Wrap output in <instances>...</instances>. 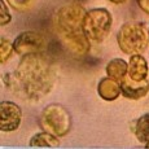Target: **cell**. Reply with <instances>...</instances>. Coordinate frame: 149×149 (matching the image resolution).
I'll return each instance as SVG.
<instances>
[{"mask_svg": "<svg viewBox=\"0 0 149 149\" xmlns=\"http://www.w3.org/2000/svg\"><path fill=\"white\" fill-rule=\"evenodd\" d=\"M4 84L18 99L38 102L53 90L57 70L53 62L42 53L22 56L17 69L3 77Z\"/></svg>", "mask_w": 149, "mask_h": 149, "instance_id": "cell-1", "label": "cell"}, {"mask_svg": "<svg viewBox=\"0 0 149 149\" xmlns=\"http://www.w3.org/2000/svg\"><path fill=\"white\" fill-rule=\"evenodd\" d=\"M86 10L82 5L70 3L54 14V27L62 44L74 54H86L90 51V39L83 29Z\"/></svg>", "mask_w": 149, "mask_h": 149, "instance_id": "cell-2", "label": "cell"}, {"mask_svg": "<svg viewBox=\"0 0 149 149\" xmlns=\"http://www.w3.org/2000/svg\"><path fill=\"white\" fill-rule=\"evenodd\" d=\"M117 42L123 53H141L145 51L149 43L148 30L143 22H126L117 34Z\"/></svg>", "mask_w": 149, "mask_h": 149, "instance_id": "cell-3", "label": "cell"}, {"mask_svg": "<svg viewBox=\"0 0 149 149\" xmlns=\"http://www.w3.org/2000/svg\"><path fill=\"white\" fill-rule=\"evenodd\" d=\"M39 125L43 131H47L57 137H62L66 136L71 128V116L62 105L49 104L42 110Z\"/></svg>", "mask_w": 149, "mask_h": 149, "instance_id": "cell-4", "label": "cell"}, {"mask_svg": "<svg viewBox=\"0 0 149 149\" xmlns=\"http://www.w3.org/2000/svg\"><path fill=\"white\" fill-rule=\"evenodd\" d=\"M111 26L113 17L105 8H95L86 12L83 29L90 42L102 43L110 34Z\"/></svg>", "mask_w": 149, "mask_h": 149, "instance_id": "cell-5", "label": "cell"}, {"mask_svg": "<svg viewBox=\"0 0 149 149\" xmlns=\"http://www.w3.org/2000/svg\"><path fill=\"white\" fill-rule=\"evenodd\" d=\"M14 52L26 56L33 53H42L45 48V38L35 31H24L13 42Z\"/></svg>", "mask_w": 149, "mask_h": 149, "instance_id": "cell-6", "label": "cell"}, {"mask_svg": "<svg viewBox=\"0 0 149 149\" xmlns=\"http://www.w3.org/2000/svg\"><path fill=\"white\" fill-rule=\"evenodd\" d=\"M22 110L13 101H1L0 104V130L3 132L16 131L21 125Z\"/></svg>", "mask_w": 149, "mask_h": 149, "instance_id": "cell-7", "label": "cell"}, {"mask_svg": "<svg viewBox=\"0 0 149 149\" xmlns=\"http://www.w3.org/2000/svg\"><path fill=\"white\" fill-rule=\"evenodd\" d=\"M121 86V93L126 99L130 100H139L143 99L148 95L149 92V81L144 79V81H132L130 79V77L126 75L125 79L119 83Z\"/></svg>", "mask_w": 149, "mask_h": 149, "instance_id": "cell-8", "label": "cell"}, {"mask_svg": "<svg viewBox=\"0 0 149 149\" xmlns=\"http://www.w3.org/2000/svg\"><path fill=\"white\" fill-rule=\"evenodd\" d=\"M148 62L141 54H131L127 69V75L130 77V79L136 82L144 81L148 77Z\"/></svg>", "mask_w": 149, "mask_h": 149, "instance_id": "cell-9", "label": "cell"}, {"mask_svg": "<svg viewBox=\"0 0 149 149\" xmlns=\"http://www.w3.org/2000/svg\"><path fill=\"white\" fill-rule=\"evenodd\" d=\"M97 93L101 99L107 100V101H113V100L118 99V96L122 95L119 82L114 81L110 77H105L97 84Z\"/></svg>", "mask_w": 149, "mask_h": 149, "instance_id": "cell-10", "label": "cell"}, {"mask_svg": "<svg viewBox=\"0 0 149 149\" xmlns=\"http://www.w3.org/2000/svg\"><path fill=\"white\" fill-rule=\"evenodd\" d=\"M127 69L128 64L123 58H113L108 62L105 70H107L108 77L121 83L125 79V77L127 75Z\"/></svg>", "mask_w": 149, "mask_h": 149, "instance_id": "cell-11", "label": "cell"}, {"mask_svg": "<svg viewBox=\"0 0 149 149\" xmlns=\"http://www.w3.org/2000/svg\"><path fill=\"white\" fill-rule=\"evenodd\" d=\"M29 144L31 148H57L60 147V140L57 136L47 132V131H43V132L35 134L30 139Z\"/></svg>", "mask_w": 149, "mask_h": 149, "instance_id": "cell-12", "label": "cell"}, {"mask_svg": "<svg viewBox=\"0 0 149 149\" xmlns=\"http://www.w3.org/2000/svg\"><path fill=\"white\" fill-rule=\"evenodd\" d=\"M132 130L136 139L141 144H144L145 148H149V113L144 114L139 119H136Z\"/></svg>", "mask_w": 149, "mask_h": 149, "instance_id": "cell-13", "label": "cell"}, {"mask_svg": "<svg viewBox=\"0 0 149 149\" xmlns=\"http://www.w3.org/2000/svg\"><path fill=\"white\" fill-rule=\"evenodd\" d=\"M0 42H1L0 43V64H5L9 60V57L12 56V53L14 52L13 43H10L4 36H1Z\"/></svg>", "mask_w": 149, "mask_h": 149, "instance_id": "cell-14", "label": "cell"}, {"mask_svg": "<svg viewBox=\"0 0 149 149\" xmlns=\"http://www.w3.org/2000/svg\"><path fill=\"white\" fill-rule=\"evenodd\" d=\"M8 4L17 12H25L34 5L35 0H7Z\"/></svg>", "mask_w": 149, "mask_h": 149, "instance_id": "cell-15", "label": "cell"}, {"mask_svg": "<svg viewBox=\"0 0 149 149\" xmlns=\"http://www.w3.org/2000/svg\"><path fill=\"white\" fill-rule=\"evenodd\" d=\"M12 21V16L8 12L7 5L4 4V0H0V25L5 26Z\"/></svg>", "mask_w": 149, "mask_h": 149, "instance_id": "cell-16", "label": "cell"}, {"mask_svg": "<svg viewBox=\"0 0 149 149\" xmlns=\"http://www.w3.org/2000/svg\"><path fill=\"white\" fill-rule=\"evenodd\" d=\"M140 8H141L143 10H144L145 13H148L149 14V0H144L143 3H140Z\"/></svg>", "mask_w": 149, "mask_h": 149, "instance_id": "cell-17", "label": "cell"}, {"mask_svg": "<svg viewBox=\"0 0 149 149\" xmlns=\"http://www.w3.org/2000/svg\"><path fill=\"white\" fill-rule=\"evenodd\" d=\"M109 1H111L113 4H125L127 0H109Z\"/></svg>", "mask_w": 149, "mask_h": 149, "instance_id": "cell-18", "label": "cell"}, {"mask_svg": "<svg viewBox=\"0 0 149 149\" xmlns=\"http://www.w3.org/2000/svg\"><path fill=\"white\" fill-rule=\"evenodd\" d=\"M135 1L137 3V4H140V3H143V1H144V0H135Z\"/></svg>", "mask_w": 149, "mask_h": 149, "instance_id": "cell-19", "label": "cell"}, {"mask_svg": "<svg viewBox=\"0 0 149 149\" xmlns=\"http://www.w3.org/2000/svg\"><path fill=\"white\" fill-rule=\"evenodd\" d=\"M148 35H149V29H148Z\"/></svg>", "mask_w": 149, "mask_h": 149, "instance_id": "cell-20", "label": "cell"}]
</instances>
